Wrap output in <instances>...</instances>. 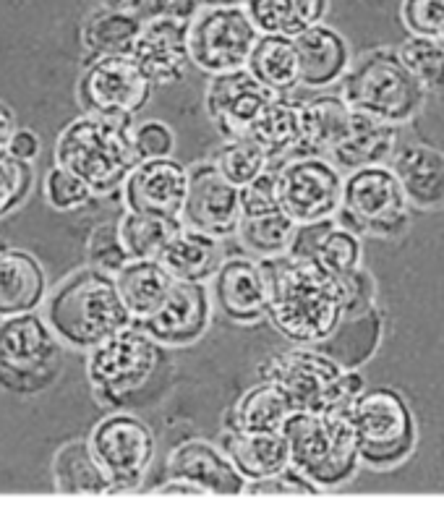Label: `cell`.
<instances>
[{
	"mask_svg": "<svg viewBox=\"0 0 444 512\" xmlns=\"http://www.w3.org/2000/svg\"><path fill=\"white\" fill-rule=\"evenodd\" d=\"M42 306V319L55 340L84 353L134 324L115 290L113 277L92 267L71 272L50 290Z\"/></svg>",
	"mask_w": 444,
	"mask_h": 512,
	"instance_id": "cell-2",
	"label": "cell"
},
{
	"mask_svg": "<svg viewBox=\"0 0 444 512\" xmlns=\"http://www.w3.org/2000/svg\"><path fill=\"white\" fill-rule=\"evenodd\" d=\"M131 121L84 113L68 123L55 142V165L87 183L95 196L121 191L134 170Z\"/></svg>",
	"mask_w": 444,
	"mask_h": 512,
	"instance_id": "cell-3",
	"label": "cell"
},
{
	"mask_svg": "<svg viewBox=\"0 0 444 512\" xmlns=\"http://www.w3.org/2000/svg\"><path fill=\"white\" fill-rule=\"evenodd\" d=\"M87 259L92 270H100L105 275H118L128 264V256L121 246L118 238V225L115 223H102L89 233L87 241Z\"/></svg>",
	"mask_w": 444,
	"mask_h": 512,
	"instance_id": "cell-43",
	"label": "cell"
},
{
	"mask_svg": "<svg viewBox=\"0 0 444 512\" xmlns=\"http://www.w3.org/2000/svg\"><path fill=\"white\" fill-rule=\"evenodd\" d=\"M34 186V168L29 162L0 155V217L11 215L14 209L27 202Z\"/></svg>",
	"mask_w": 444,
	"mask_h": 512,
	"instance_id": "cell-41",
	"label": "cell"
},
{
	"mask_svg": "<svg viewBox=\"0 0 444 512\" xmlns=\"http://www.w3.org/2000/svg\"><path fill=\"white\" fill-rule=\"evenodd\" d=\"M128 55L155 87L178 84L191 66L189 24L173 19H144Z\"/></svg>",
	"mask_w": 444,
	"mask_h": 512,
	"instance_id": "cell-20",
	"label": "cell"
},
{
	"mask_svg": "<svg viewBox=\"0 0 444 512\" xmlns=\"http://www.w3.org/2000/svg\"><path fill=\"white\" fill-rule=\"evenodd\" d=\"M157 262L165 267V272L175 283L207 285L217 275L220 264L225 262V251H222V241L217 238H209L181 225V230L162 249Z\"/></svg>",
	"mask_w": 444,
	"mask_h": 512,
	"instance_id": "cell-27",
	"label": "cell"
},
{
	"mask_svg": "<svg viewBox=\"0 0 444 512\" xmlns=\"http://www.w3.org/2000/svg\"><path fill=\"white\" fill-rule=\"evenodd\" d=\"M131 149L136 162L165 160L175 152V131L165 121H142L131 126Z\"/></svg>",
	"mask_w": 444,
	"mask_h": 512,
	"instance_id": "cell-44",
	"label": "cell"
},
{
	"mask_svg": "<svg viewBox=\"0 0 444 512\" xmlns=\"http://www.w3.org/2000/svg\"><path fill=\"white\" fill-rule=\"evenodd\" d=\"M139 29H142V19L136 14L100 6L87 16L81 27V45L89 53V61L108 58V55H128L134 48Z\"/></svg>",
	"mask_w": 444,
	"mask_h": 512,
	"instance_id": "cell-34",
	"label": "cell"
},
{
	"mask_svg": "<svg viewBox=\"0 0 444 512\" xmlns=\"http://www.w3.org/2000/svg\"><path fill=\"white\" fill-rule=\"evenodd\" d=\"M181 225L209 238H230L241 225L238 189L230 186L212 162H199L189 168V191L183 202Z\"/></svg>",
	"mask_w": 444,
	"mask_h": 512,
	"instance_id": "cell-16",
	"label": "cell"
},
{
	"mask_svg": "<svg viewBox=\"0 0 444 512\" xmlns=\"http://www.w3.org/2000/svg\"><path fill=\"white\" fill-rule=\"evenodd\" d=\"M220 450L225 458L233 463L246 484L254 481H267L275 476H283L290 471L288 442L283 432L280 434H241L225 432Z\"/></svg>",
	"mask_w": 444,
	"mask_h": 512,
	"instance_id": "cell-26",
	"label": "cell"
},
{
	"mask_svg": "<svg viewBox=\"0 0 444 512\" xmlns=\"http://www.w3.org/2000/svg\"><path fill=\"white\" fill-rule=\"evenodd\" d=\"M202 8H233L243 6V0H199Z\"/></svg>",
	"mask_w": 444,
	"mask_h": 512,
	"instance_id": "cell-52",
	"label": "cell"
},
{
	"mask_svg": "<svg viewBox=\"0 0 444 512\" xmlns=\"http://www.w3.org/2000/svg\"><path fill=\"white\" fill-rule=\"evenodd\" d=\"M212 324V296L207 285L175 283L160 309L136 324L142 327L160 348H186L199 343Z\"/></svg>",
	"mask_w": 444,
	"mask_h": 512,
	"instance_id": "cell-18",
	"label": "cell"
},
{
	"mask_svg": "<svg viewBox=\"0 0 444 512\" xmlns=\"http://www.w3.org/2000/svg\"><path fill=\"white\" fill-rule=\"evenodd\" d=\"M272 97L275 95L270 89H264L246 68H241V71H230V74L209 76L204 108L225 142L249 139L251 126Z\"/></svg>",
	"mask_w": 444,
	"mask_h": 512,
	"instance_id": "cell-17",
	"label": "cell"
},
{
	"mask_svg": "<svg viewBox=\"0 0 444 512\" xmlns=\"http://www.w3.org/2000/svg\"><path fill=\"white\" fill-rule=\"evenodd\" d=\"M168 476L186 481L202 494H243L246 479L233 468L225 452L207 439H186L168 455Z\"/></svg>",
	"mask_w": 444,
	"mask_h": 512,
	"instance_id": "cell-22",
	"label": "cell"
},
{
	"mask_svg": "<svg viewBox=\"0 0 444 512\" xmlns=\"http://www.w3.org/2000/svg\"><path fill=\"white\" fill-rule=\"evenodd\" d=\"M243 11L259 34L293 40L314 24H322L327 0H243Z\"/></svg>",
	"mask_w": 444,
	"mask_h": 512,
	"instance_id": "cell-32",
	"label": "cell"
},
{
	"mask_svg": "<svg viewBox=\"0 0 444 512\" xmlns=\"http://www.w3.org/2000/svg\"><path fill=\"white\" fill-rule=\"evenodd\" d=\"M283 437L290 471L314 489L345 484L361 463L348 413H293L285 421Z\"/></svg>",
	"mask_w": 444,
	"mask_h": 512,
	"instance_id": "cell-5",
	"label": "cell"
},
{
	"mask_svg": "<svg viewBox=\"0 0 444 512\" xmlns=\"http://www.w3.org/2000/svg\"><path fill=\"white\" fill-rule=\"evenodd\" d=\"M277 207L296 225L332 220L340 209L343 173L327 157H290L277 168Z\"/></svg>",
	"mask_w": 444,
	"mask_h": 512,
	"instance_id": "cell-12",
	"label": "cell"
},
{
	"mask_svg": "<svg viewBox=\"0 0 444 512\" xmlns=\"http://www.w3.org/2000/svg\"><path fill=\"white\" fill-rule=\"evenodd\" d=\"M397 149V126L377 121L371 115L353 113V123H350V134L345 136V142L335 147L327 155V160L335 165L340 173L348 170L371 168V165H384L392 160Z\"/></svg>",
	"mask_w": 444,
	"mask_h": 512,
	"instance_id": "cell-28",
	"label": "cell"
},
{
	"mask_svg": "<svg viewBox=\"0 0 444 512\" xmlns=\"http://www.w3.org/2000/svg\"><path fill=\"white\" fill-rule=\"evenodd\" d=\"M118 238L126 251L128 262H144V259H160L162 249L168 246L170 238L181 230L178 223L157 220V217L136 215V212H123L118 220Z\"/></svg>",
	"mask_w": 444,
	"mask_h": 512,
	"instance_id": "cell-37",
	"label": "cell"
},
{
	"mask_svg": "<svg viewBox=\"0 0 444 512\" xmlns=\"http://www.w3.org/2000/svg\"><path fill=\"white\" fill-rule=\"evenodd\" d=\"M53 481L63 494H110L108 479L92 458L87 439H71L55 452Z\"/></svg>",
	"mask_w": 444,
	"mask_h": 512,
	"instance_id": "cell-36",
	"label": "cell"
},
{
	"mask_svg": "<svg viewBox=\"0 0 444 512\" xmlns=\"http://www.w3.org/2000/svg\"><path fill=\"white\" fill-rule=\"evenodd\" d=\"M403 21L413 37L444 45V0H403Z\"/></svg>",
	"mask_w": 444,
	"mask_h": 512,
	"instance_id": "cell-45",
	"label": "cell"
},
{
	"mask_svg": "<svg viewBox=\"0 0 444 512\" xmlns=\"http://www.w3.org/2000/svg\"><path fill=\"white\" fill-rule=\"evenodd\" d=\"M249 139H254L272 162L277 157L296 155L301 144V102H293L283 95L272 97L251 126Z\"/></svg>",
	"mask_w": 444,
	"mask_h": 512,
	"instance_id": "cell-35",
	"label": "cell"
},
{
	"mask_svg": "<svg viewBox=\"0 0 444 512\" xmlns=\"http://www.w3.org/2000/svg\"><path fill=\"white\" fill-rule=\"evenodd\" d=\"M48 298V275L40 259L21 249H0V319L40 309Z\"/></svg>",
	"mask_w": 444,
	"mask_h": 512,
	"instance_id": "cell-25",
	"label": "cell"
},
{
	"mask_svg": "<svg viewBox=\"0 0 444 512\" xmlns=\"http://www.w3.org/2000/svg\"><path fill=\"white\" fill-rule=\"evenodd\" d=\"M63 345L42 314L0 319V387L14 395H37L58 379Z\"/></svg>",
	"mask_w": 444,
	"mask_h": 512,
	"instance_id": "cell-7",
	"label": "cell"
},
{
	"mask_svg": "<svg viewBox=\"0 0 444 512\" xmlns=\"http://www.w3.org/2000/svg\"><path fill=\"white\" fill-rule=\"evenodd\" d=\"M340 290H343V319H364L374 314V277L358 267L356 272L340 277Z\"/></svg>",
	"mask_w": 444,
	"mask_h": 512,
	"instance_id": "cell-46",
	"label": "cell"
},
{
	"mask_svg": "<svg viewBox=\"0 0 444 512\" xmlns=\"http://www.w3.org/2000/svg\"><path fill=\"white\" fill-rule=\"evenodd\" d=\"M256 40L259 32L243 6L199 8V14L189 21L191 66L209 76L241 71Z\"/></svg>",
	"mask_w": 444,
	"mask_h": 512,
	"instance_id": "cell-13",
	"label": "cell"
},
{
	"mask_svg": "<svg viewBox=\"0 0 444 512\" xmlns=\"http://www.w3.org/2000/svg\"><path fill=\"white\" fill-rule=\"evenodd\" d=\"M262 382H275L296 413H348L366 390L364 377L317 348H290L259 366Z\"/></svg>",
	"mask_w": 444,
	"mask_h": 512,
	"instance_id": "cell-4",
	"label": "cell"
},
{
	"mask_svg": "<svg viewBox=\"0 0 444 512\" xmlns=\"http://www.w3.org/2000/svg\"><path fill=\"white\" fill-rule=\"evenodd\" d=\"M277 168L264 170L262 176L254 178L251 183L238 189V207H241V220L243 217H262L277 212Z\"/></svg>",
	"mask_w": 444,
	"mask_h": 512,
	"instance_id": "cell-47",
	"label": "cell"
},
{
	"mask_svg": "<svg viewBox=\"0 0 444 512\" xmlns=\"http://www.w3.org/2000/svg\"><path fill=\"white\" fill-rule=\"evenodd\" d=\"M392 176L403 189L405 202L416 209L444 204V155L426 144H403L392 155Z\"/></svg>",
	"mask_w": 444,
	"mask_h": 512,
	"instance_id": "cell-24",
	"label": "cell"
},
{
	"mask_svg": "<svg viewBox=\"0 0 444 512\" xmlns=\"http://www.w3.org/2000/svg\"><path fill=\"white\" fill-rule=\"evenodd\" d=\"M14 131H16L14 113H11V108H8L6 102L0 100V155L6 152V147H8V142H11Z\"/></svg>",
	"mask_w": 444,
	"mask_h": 512,
	"instance_id": "cell-50",
	"label": "cell"
},
{
	"mask_svg": "<svg viewBox=\"0 0 444 512\" xmlns=\"http://www.w3.org/2000/svg\"><path fill=\"white\" fill-rule=\"evenodd\" d=\"M212 306L233 324H256L267 317V280L251 256H225L207 283Z\"/></svg>",
	"mask_w": 444,
	"mask_h": 512,
	"instance_id": "cell-19",
	"label": "cell"
},
{
	"mask_svg": "<svg viewBox=\"0 0 444 512\" xmlns=\"http://www.w3.org/2000/svg\"><path fill=\"white\" fill-rule=\"evenodd\" d=\"M335 223L353 236L395 238L411 225V204L387 165H371L343 176Z\"/></svg>",
	"mask_w": 444,
	"mask_h": 512,
	"instance_id": "cell-8",
	"label": "cell"
},
{
	"mask_svg": "<svg viewBox=\"0 0 444 512\" xmlns=\"http://www.w3.org/2000/svg\"><path fill=\"white\" fill-rule=\"evenodd\" d=\"M293 230L296 223L277 209L272 215L243 217L236 236L241 238L243 249L256 254V259H275L288 251Z\"/></svg>",
	"mask_w": 444,
	"mask_h": 512,
	"instance_id": "cell-39",
	"label": "cell"
},
{
	"mask_svg": "<svg viewBox=\"0 0 444 512\" xmlns=\"http://www.w3.org/2000/svg\"><path fill=\"white\" fill-rule=\"evenodd\" d=\"M40 136L34 134L32 128H19L16 126L14 136H11V142H8L6 147V155H11L14 160H21V162H29L32 165L37 157H40Z\"/></svg>",
	"mask_w": 444,
	"mask_h": 512,
	"instance_id": "cell-49",
	"label": "cell"
},
{
	"mask_svg": "<svg viewBox=\"0 0 444 512\" xmlns=\"http://www.w3.org/2000/svg\"><path fill=\"white\" fill-rule=\"evenodd\" d=\"M298 58V84L309 89L332 87L350 66V50L343 34L327 24H314L293 37Z\"/></svg>",
	"mask_w": 444,
	"mask_h": 512,
	"instance_id": "cell-23",
	"label": "cell"
},
{
	"mask_svg": "<svg viewBox=\"0 0 444 512\" xmlns=\"http://www.w3.org/2000/svg\"><path fill=\"white\" fill-rule=\"evenodd\" d=\"M89 452L108 479L110 494L131 492L147 476L155 460V432L134 413H110L89 432Z\"/></svg>",
	"mask_w": 444,
	"mask_h": 512,
	"instance_id": "cell-11",
	"label": "cell"
},
{
	"mask_svg": "<svg viewBox=\"0 0 444 512\" xmlns=\"http://www.w3.org/2000/svg\"><path fill=\"white\" fill-rule=\"evenodd\" d=\"M209 162L236 189H241V186H246V183L262 176L264 170L272 168L270 155L254 139H230V142H222Z\"/></svg>",
	"mask_w": 444,
	"mask_h": 512,
	"instance_id": "cell-38",
	"label": "cell"
},
{
	"mask_svg": "<svg viewBox=\"0 0 444 512\" xmlns=\"http://www.w3.org/2000/svg\"><path fill=\"white\" fill-rule=\"evenodd\" d=\"M397 58L413 79L426 89H444V45L426 40V37H408L403 48L397 50Z\"/></svg>",
	"mask_w": 444,
	"mask_h": 512,
	"instance_id": "cell-40",
	"label": "cell"
},
{
	"mask_svg": "<svg viewBox=\"0 0 444 512\" xmlns=\"http://www.w3.org/2000/svg\"><path fill=\"white\" fill-rule=\"evenodd\" d=\"M340 97L353 113L403 126L421 110L426 92L400 63L397 53L374 50L345 71Z\"/></svg>",
	"mask_w": 444,
	"mask_h": 512,
	"instance_id": "cell-6",
	"label": "cell"
},
{
	"mask_svg": "<svg viewBox=\"0 0 444 512\" xmlns=\"http://www.w3.org/2000/svg\"><path fill=\"white\" fill-rule=\"evenodd\" d=\"M95 199V194L89 191V186L74 173L58 168L55 165L45 176V202L55 212H79Z\"/></svg>",
	"mask_w": 444,
	"mask_h": 512,
	"instance_id": "cell-42",
	"label": "cell"
},
{
	"mask_svg": "<svg viewBox=\"0 0 444 512\" xmlns=\"http://www.w3.org/2000/svg\"><path fill=\"white\" fill-rule=\"evenodd\" d=\"M353 123V110L340 95H319L301 102V144L296 157L314 155L327 157L345 142Z\"/></svg>",
	"mask_w": 444,
	"mask_h": 512,
	"instance_id": "cell-29",
	"label": "cell"
},
{
	"mask_svg": "<svg viewBox=\"0 0 444 512\" xmlns=\"http://www.w3.org/2000/svg\"><path fill=\"white\" fill-rule=\"evenodd\" d=\"M348 421L356 437L358 460L374 468L397 465L416 445L411 408L400 392L387 387L361 392L348 408Z\"/></svg>",
	"mask_w": 444,
	"mask_h": 512,
	"instance_id": "cell-9",
	"label": "cell"
},
{
	"mask_svg": "<svg viewBox=\"0 0 444 512\" xmlns=\"http://www.w3.org/2000/svg\"><path fill=\"white\" fill-rule=\"evenodd\" d=\"M186 191H189V168L175 157L136 162L121 186L126 212L178 225H181Z\"/></svg>",
	"mask_w": 444,
	"mask_h": 512,
	"instance_id": "cell-15",
	"label": "cell"
},
{
	"mask_svg": "<svg viewBox=\"0 0 444 512\" xmlns=\"http://www.w3.org/2000/svg\"><path fill=\"white\" fill-rule=\"evenodd\" d=\"M202 3L199 0H144L139 19H173L189 24L199 14Z\"/></svg>",
	"mask_w": 444,
	"mask_h": 512,
	"instance_id": "cell-48",
	"label": "cell"
},
{
	"mask_svg": "<svg viewBox=\"0 0 444 512\" xmlns=\"http://www.w3.org/2000/svg\"><path fill=\"white\" fill-rule=\"evenodd\" d=\"M162 348L142 330L126 327L87 353V379L102 403H121L157 374Z\"/></svg>",
	"mask_w": 444,
	"mask_h": 512,
	"instance_id": "cell-10",
	"label": "cell"
},
{
	"mask_svg": "<svg viewBox=\"0 0 444 512\" xmlns=\"http://www.w3.org/2000/svg\"><path fill=\"white\" fill-rule=\"evenodd\" d=\"M246 71L254 76L272 95H288L298 87V58L296 45L288 37L275 34H259V40L251 48Z\"/></svg>",
	"mask_w": 444,
	"mask_h": 512,
	"instance_id": "cell-33",
	"label": "cell"
},
{
	"mask_svg": "<svg viewBox=\"0 0 444 512\" xmlns=\"http://www.w3.org/2000/svg\"><path fill=\"white\" fill-rule=\"evenodd\" d=\"M144 0H102V6L105 8H115V11H128V14H136L142 11Z\"/></svg>",
	"mask_w": 444,
	"mask_h": 512,
	"instance_id": "cell-51",
	"label": "cell"
},
{
	"mask_svg": "<svg viewBox=\"0 0 444 512\" xmlns=\"http://www.w3.org/2000/svg\"><path fill=\"white\" fill-rule=\"evenodd\" d=\"M113 280L115 290H118V296H121L134 324L147 322L173 288V277L165 272V267L157 259L128 262L118 275H113Z\"/></svg>",
	"mask_w": 444,
	"mask_h": 512,
	"instance_id": "cell-31",
	"label": "cell"
},
{
	"mask_svg": "<svg viewBox=\"0 0 444 512\" xmlns=\"http://www.w3.org/2000/svg\"><path fill=\"white\" fill-rule=\"evenodd\" d=\"M293 413L288 395L275 382H256L230 408L225 432L280 434Z\"/></svg>",
	"mask_w": 444,
	"mask_h": 512,
	"instance_id": "cell-30",
	"label": "cell"
},
{
	"mask_svg": "<svg viewBox=\"0 0 444 512\" xmlns=\"http://www.w3.org/2000/svg\"><path fill=\"white\" fill-rule=\"evenodd\" d=\"M361 254H364L361 238L340 228L335 217L322 220V223L296 225L288 251H285V256H290V259L317 264L319 270L337 277V280L361 267Z\"/></svg>",
	"mask_w": 444,
	"mask_h": 512,
	"instance_id": "cell-21",
	"label": "cell"
},
{
	"mask_svg": "<svg viewBox=\"0 0 444 512\" xmlns=\"http://www.w3.org/2000/svg\"><path fill=\"white\" fill-rule=\"evenodd\" d=\"M155 84L136 66L131 55L95 58L79 79L81 108L102 118L131 121L152 100Z\"/></svg>",
	"mask_w": 444,
	"mask_h": 512,
	"instance_id": "cell-14",
	"label": "cell"
},
{
	"mask_svg": "<svg viewBox=\"0 0 444 512\" xmlns=\"http://www.w3.org/2000/svg\"><path fill=\"white\" fill-rule=\"evenodd\" d=\"M267 280V322L301 348L327 343L343 322L340 280L290 256L259 259Z\"/></svg>",
	"mask_w": 444,
	"mask_h": 512,
	"instance_id": "cell-1",
	"label": "cell"
}]
</instances>
